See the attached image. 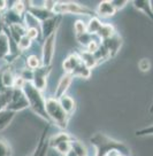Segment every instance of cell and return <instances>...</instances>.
Wrapping results in <instances>:
<instances>
[{"label": "cell", "instance_id": "f1b7e54d", "mask_svg": "<svg viewBox=\"0 0 153 156\" xmlns=\"http://www.w3.org/2000/svg\"><path fill=\"white\" fill-rule=\"evenodd\" d=\"M32 45V40L29 38V37H27V36H23L22 38L17 41V44H16V47L19 51H25V49H28Z\"/></svg>", "mask_w": 153, "mask_h": 156}, {"label": "cell", "instance_id": "8992f818", "mask_svg": "<svg viewBox=\"0 0 153 156\" xmlns=\"http://www.w3.org/2000/svg\"><path fill=\"white\" fill-rule=\"evenodd\" d=\"M58 31L52 34L49 38L44 40L43 49H42V66H52V60L54 56L55 49V39H56Z\"/></svg>", "mask_w": 153, "mask_h": 156}, {"label": "cell", "instance_id": "7c38bea8", "mask_svg": "<svg viewBox=\"0 0 153 156\" xmlns=\"http://www.w3.org/2000/svg\"><path fill=\"white\" fill-rule=\"evenodd\" d=\"M12 43L6 31L0 34V60H7L12 55Z\"/></svg>", "mask_w": 153, "mask_h": 156}, {"label": "cell", "instance_id": "7a4b0ae2", "mask_svg": "<svg viewBox=\"0 0 153 156\" xmlns=\"http://www.w3.org/2000/svg\"><path fill=\"white\" fill-rule=\"evenodd\" d=\"M22 92L24 93L31 110L39 117H42L43 119H45L46 122L49 123V118L46 114V109H45V100L46 99H44L43 93L40 92L39 90H37L31 82H25V84L22 87Z\"/></svg>", "mask_w": 153, "mask_h": 156}, {"label": "cell", "instance_id": "d6a6232c", "mask_svg": "<svg viewBox=\"0 0 153 156\" xmlns=\"http://www.w3.org/2000/svg\"><path fill=\"white\" fill-rule=\"evenodd\" d=\"M138 68L142 73H148V70L151 69V61L148 58H144L142 60H139L138 62Z\"/></svg>", "mask_w": 153, "mask_h": 156}, {"label": "cell", "instance_id": "60d3db41", "mask_svg": "<svg viewBox=\"0 0 153 156\" xmlns=\"http://www.w3.org/2000/svg\"><path fill=\"white\" fill-rule=\"evenodd\" d=\"M25 156H30V155H25Z\"/></svg>", "mask_w": 153, "mask_h": 156}, {"label": "cell", "instance_id": "603a6c76", "mask_svg": "<svg viewBox=\"0 0 153 156\" xmlns=\"http://www.w3.org/2000/svg\"><path fill=\"white\" fill-rule=\"evenodd\" d=\"M101 25H103V22L100 21V19H98L97 16L96 17H91L89 23L86 24V32L89 34L96 36L97 32L99 31V29L101 28Z\"/></svg>", "mask_w": 153, "mask_h": 156}, {"label": "cell", "instance_id": "74e56055", "mask_svg": "<svg viewBox=\"0 0 153 156\" xmlns=\"http://www.w3.org/2000/svg\"><path fill=\"white\" fill-rule=\"evenodd\" d=\"M66 156H77V154H76V153H75L73 149H70V151H68V154H67Z\"/></svg>", "mask_w": 153, "mask_h": 156}, {"label": "cell", "instance_id": "5b68a950", "mask_svg": "<svg viewBox=\"0 0 153 156\" xmlns=\"http://www.w3.org/2000/svg\"><path fill=\"white\" fill-rule=\"evenodd\" d=\"M52 70V66H40L39 68L32 71V80L31 83L37 90L43 92L47 85V77Z\"/></svg>", "mask_w": 153, "mask_h": 156}, {"label": "cell", "instance_id": "52a82bcc", "mask_svg": "<svg viewBox=\"0 0 153 156\" xmlns=\"http://www.w3.org/2000/svg\"><path fill=\"white\" fill-rule=\"evenodd\" d=\"M28 107H29V105H28L27 98H25L24 93L22 92V90L13 88V95H12L9 105L7 106L6 109H7V110H10V112H20V110L27 109Z\"/></svg>", "mask_w": 153, "mask_h": 156}, {"label": "cell", "instance_id": "2e32d148", "mask_svg": "<svg viewBox=\"0 0 153 156\" xmlns=\"http://www.w3.org/2000/svg\"><path fill=\"white\" fill-rule=\"evenodd\" d=\"M75 139V136H70L69 133H66V132H60L58 134H54L51 138H49L47 140V144H49V147L51 148H55L61 142H71Z\"/></svg>", "mask_w": 153, "mask_h": 156}, {"label": "cell", "instance_id": "d590c367", "mask_svg": "<svg viewBox=\"0 0 153 156\" xmlns=\"http://www.w3.org/2000/svg\"><path fill=\"white\" fill-rule=\"evenodd\" d=\"M7 1H0V13H4L5 10H7Z\"/></svg>", "mask_w": 153, "mask_h": 156}, {"label": "cell", "instance_id": "ffe728a7", "mask_svg": "<svg viewBox=\"0 0 153 156\" xmlns=\"http://www.w3.org/2000/svg\"><path fill=\"white\" fill-rule=\"evenodd\" d=\"M15 115H16V112L7 110V109L0 112V131L5 130L6 127L9 125L12 121L14 119Z\"/></svg>", "mask_w": 153, "mask_h": 156}, {"label": "cell", "instance_id": "44dd1931", "mask_svg": "<svg viewBox=\"0 0 153 156\" xmlns=\"http://www.w3.org/2000/svg\"><path fill=\"white\" fill-rule=\"evenodd\" d=\"M79 55V58L82 60V62H83L86 67L89 69H92L93 67L96 66H98V62H97V58L94 56V54H91L89 52H86V51H82V52H78L77 53Z\"/></svg>", "mask_w": 153, "mask_h": 156}, {"label": "cell", "instance_id": "836d02e7", "mask_svg": "<svg viewBox=\"0 0 153 156\" xmlns=\"http://www.w3.org/2000/svg\"><path fill=\"white\" fill-rule=\"evenodd\" d=\"M25 36L29 37L31 40H35V39L39 37V29H37V28H29V29H27Z\"/></svg>", "mask_w": 153, "mask_h": 156}, {"label": "cell", "instance_id": "6da1fadb", "mask_svg": "<svg viewBox=\"0 0 153 156\" xmlns=\"http://www.w3.org/2000/svg\"><path fill=\"white\" fill-rule=\"evenodd\" d=\"M91 145L96 148V156H107L111 151H118L123 156H131V151L122 141L115 140L103 132H96L90 136Z\"/></svg>", "mask_w": 153, "mask_h": 156}, {"label": "cell", "instance_id": "f35d334b", "mask_svg": "<svg viewBox=\"0 0 153 156\" xmlns=\"http://www.w3.org/2000/svg\"><path fill=\"white\" fill-rule=\"evenodd\" d=\"M148 112L152 114L153 112V101H152V103H151V106H150V109H148Z\"/></svg>", "mask_w": 153, "mask_h": 156}, {"label": "cell", "instance_id": "4316f807", "mask_svg": "<svg viewBox=\"0 0 153 156\" xmlns=\"http://www.w3.org/2000/svg\"><path fill=\"white\" fill-rule=\"evenodd\" d=\"M13 149L10 147L9 142L5 139H0V156H12Z\"/></svg>", "mask_w": 153, "mask_h": 156}, {"label": "cell", "instance_id": "9c48e42d", "mask_svg": "<svg viewBox=\"0 0 153 156\" xmlns=\"http://www.w3.org/2000/svg\"><path fill=\"white\" fill-rule=\"evenodd\" d=\"M101 45L108 51L109 58H115V55L118 54V52L122 46V38L118 32H115L111 38L103 40Z\"/></svg>", "mask_w": 153, "mask_h": 156}, {"label": "cell", "instance_id": "1f68e13d", "mask_svg": "<svg viewBox=\"0 0 153 156\" xmlns=\"http://www.w3.org/2000/svg\"><path fill=\"white\" fill-rule=\"evenodd\" d=\"M135 134L137 136H153V124L148 126L142 127L135 132Z\"/></svg>", "mask_w": 153, "mask_h": 156}, {"label": "cell", "instance_id": "ba28073f", "mask_svg": "<svg viewBox=\"0 0 153 156\" xmlns=\"http://www.w3.org/2000/svg\"><path fill=\"white\" fill-rule=\"evenodd\" d=\"M62 21V15H55L51 19L40 22V32H42V39L49 38L52 34L58 31L60 22Z\"/></svg>", "mask_w": 153, "mask_h": 156}, {"label": "cell", "instance_id": "4fadbf2b", "mask_svg": "<svg viewBox=\"0 0 153 156\" xmlns=\"http://www.w3.org/2000/svg\"><path fill=\"white\" fill-rule=\"evenodd\" d=\"M94 12H96V15H97L98 19L99 17L109 19L116 13V10L113 7L111 1H101V2H99V5L97 6V9Z\"/></svg>", "mask_w": 153, "mask_h": 156}, {"label": "cell", "instance_id": "ab89813d", "mask_svg": "<svg viewBox=\"0 0 153 156\" xmlns=\"http://www.w3.org/2000/svg\"><path fill=\"white\" fill-rule=\"evenodd\" d=\"M150 7H151V9L153 12V1H150Z\"/></svg>", "mask_w": 153, "mask_h": 156}, {"label": "cell", "instance_id": "4dcf8cb0", "mask_svg": "<svg viewBox=\"0 0 153 156\" xmlns=\"http://www.w3.org/2000/svg\"><path fill=\"white\" fill-rule=\"evenodd\" d=\"M54 149L59 153L60 155L66 156L68 154V151L71 149V146H70V142H61V144H59L58 146L55 147Z\"/></svg>", "mask_w": 153, "mask_h": 156}, {"label": "cell", "instance_id": "8d00e7d4", "mask_svg": "<svg viewBox=\"0 0 153 156\" xmlns=\"http://www.w3.org/2000/svg\"><path fill=\"white\" fill-rule=\"evenodd\" d=\"M107 156H123V155H121V154L118 153V151H111Z\"/></svg>", "mask_w": 153, "mask_h": 156}, {"label": "cell", "instance_id": "277c9868", "mask_svg": "<svg viewBox=\"0 0 153 156\" xmlns=\"http://www.w3.org/2000/svg\"><path fill=\"white\" fill-rule=\"evenodd\" d=\"M55 15H64V14H76L82 16H89L96 17V12L86 6H83L78 2L73 1H55L53 10Z\"/></svg>", "mask_w": 153, "mask_h": 156}, {"label": "cell", "instance_id": "d4e9b609", "mask_svg": "<svg viewBox=\"0 0 153 156\" xmlns=\"http://www.w3.org/2000/svg\"><path fill=\"white\" fill-rule=\"evenodd\" d=\"M70 146H71V149L77 154V156H86V154H88L85 146L79 140H77L76 138L70 142Z\"/></svg>", "mask_w": 153, "mask_h": 156}, {"label": "cell", "instance_id": "7402d4cb", "mask_svg": "<svg viewBox=\"0 0 153 156\" xmlns=\"http://www.w3.org/2000/svg\"><path fill=\"white\" fill-rule=\"evenodd\" d=\"M12 95H13V88H5L0 91V112L5 110L9 105Z\"/></svg>", "mask_w": 153, "mask_h": 156}, {"label": "cell", "instance_id": "e575fe53", "mask_svg": "<svg viewBox=\"0 0 153 156\" xmlns=\"http://www.w3.org/2000/svg\"><path fill=\"white\" fill-rule=\"evenodd\" d=\"M111 2H112V5H113V7L115 8L116 12H118V10H121L122 8H124V7L129 4V1H124V0H113V1H111Z\"/></svg>", "mask_w": 153, "mask_h": 156}, {"label": "cell", "instance_id": "9a60e30c", "mask_svg": "<svg viewBox=\"0 0 153 156\" xmlns=\"http://www.w3.org/2000/svg\"><path fill=\"white\" fill-rule=\"evenodd\" d=\"M14 73L12 71V69L8 67H5L0 71V83L2 85L4 88H13L14 86V80H15Z\"/></svg>", "mask_w": 153, "mask_h": 156}, {"label": "cell", "instance_id": "3957f363", "mask_svg": "<svg viewBox=\"0 0 153 156\" xmlns=\"http://www.w3.org/2000/svg\"><path fill=\"white\" fill-rule=\"evenodd\" d=\"M45 109H46V114L49 118V123H53L61 130L67 129L70 116L60 106L59 100H56L54 98L46 99L45 100Z\"/></svg>", "mask_w": 153, "mask_h": 156}, {"label": "cell", "instance_id": "ac0fdd59", "mask_svg": "<svg viewBox=\"0 0 153 156\" xmlns=\"http://www.w3.org/2000/svg\"><path fill=\"white\" fill-rule=\"evenodd\" d=\"M115 32H116V31H115L114 25L108 24V23H103L101 28L99 29V31L97 32L96 36H97V38H98L100 41H103V40H106V39L111 38Z\"/></svg>", "mask_w": 153, "mask_h": 156}, {"label": "cell", "instance_id": "8fae6325", "mask_svg": "<svg viewBox=\"0 0 153 156\" xmlns=\"http://www.w3.org/2000/svg\"><path fill=\"white\" fill-rule=\"evenodd\" d=\"M73 79H74V77L70 73H64V76L60 78L59 83L56 85V90H55L54 99L59 100L60 98H62L67 94L68 88L70 87V85L73 83Z\"/></svg>", "mask_w": 153, "mask_h": 156}, {"label": "cell", "instance_id": "30bf717a", "mask_svg": "<svg viewBox=\"0 0 153 156\" xmlns=\"http://www.w3.org/2000/svg\"><path fill=\"white\" fill-rule=\"evenodd\" d=\"M27 12L29 13L32 17H35L38 22H43V21H46V20L51 19L55 16V14L53 12H49V10L45 9L43 7H32V6L29 5V1H27Z\"/></svg>", "mask_w": 153, "mask_h": 156}, {"label": "cell", "instance_id": "83f0119b", "mask_svg": "<svg viewBox=\"0 0 153 156\" xmlns=\"http://www.w3.org/2000/svg\"><path fill=\"white\" fill-rule=\"evenodd\" d=\"M97 39V36H92V34H89L88 32H85V34H81V36H77L76 37V40L78 41L79 44L84 46V47H86L88 45L91 43V41H93Z\"/></svg>", "mask_w": 153, "mask_h": 156}, {"label": "cell", "instance_id": "d6986e66", "mask_svg": "<svg viewBox=\"0 0 153 156\" xmlns=\"http://www.w3.org/2000/svg\"><path fill=\"white\" fill-rule=\"evenodd\" d=\"M130 4L135 7V9L144 13L153 22V12L150 7V1H131Z\"/></svg>", "mask_w": 153, "mask_h": 156}, {"label": "cell", "instance_id": "cb8c5ba5", "mask_svg": "<svg viewBox=\"0 0 153 156\" xmlns=\"http://www.w3.org/2000/svg\"><path fill=\"white\" fill-rule=\"evenodd\" d=\"M70 75L73 77H79V78H84V79H88L91 76V69H89L82 62Z\"/></svg>", "mask_w": 153, "mask_h": 156}, {"label": "cell", "instance_id": "484cf974", "mask_svg": "<svg viewBox=\"0 0 153 156\" xmlns=\"http://www.w3.org/2000/svg\"><path fill=\"white\" fill-rule=\"evenodd\" d=\"M42 66V60H40L36 54H30L27 58V68L30 70H36L37 68H39Z\"/></svg>", "mask_w": 153, "mask_h": 156}, {"label": "cell", "instance_id": "5bb4252c", "mask_svg": "<svg viewBox=\"0 0 153 156\" xmlns=\"http://www.w3.org/2000/svg\"><path fill=\"white\" fill-rule=\"evenodd\" d=\"M81 63H82V60H81L78 54H69L67 58H64V63H62V68L64 70V73H71Z\"/></svg>", "mask_w": 153, "mask_h": 156}, {"label": "cell", "instance_id": "e0dca14e", "mask_svg": "<svg viewBox=\"0 0 153 156\" xmlns=\"http://www.w3.org/2000/svg\"><path fill=\"white\" fill-rule=\"evenodd\" d=\"M59 103H60V106L62 107V109H64V112H67L69 116L75 112L76 102H75L74 99H73L71 97H69V95H67V94H66V95H64L62 98H60Z\"/></svg>", "mask_w": 153, "mask_h": 156}, {"label": "cell", "instance_id": "f546056e", "mask_svg": "<svg viewBox=\"0 0 153 156\" xmlns=\"http://www.w3.org/2000/svg\"><path fill=\"white\" fill-rule=\"evenodd\" d=\"M74 30L76 37L81 36V34L86 32V24L84 23V21H82V20H76L74 23Z\"/></svg>", "mask_w": 153, "mask_h": 156}]
</instances>
